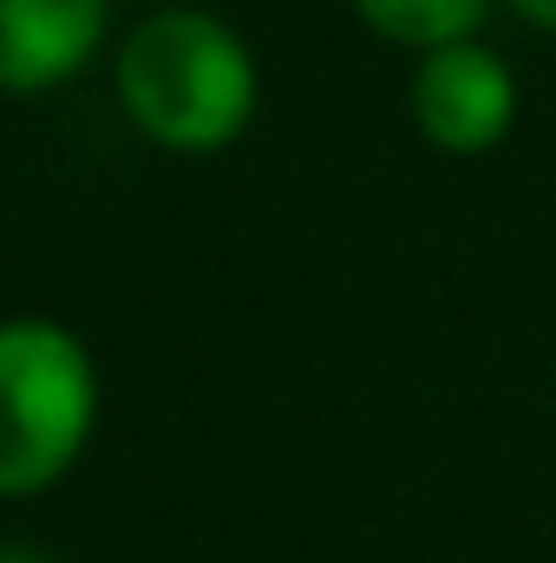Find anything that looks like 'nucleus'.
<instances>
[{
    "label": "nucleus",
    "mask_w": 556,
    "mask_h": 563,
    "mask_svg": "<svg viewBox=\"0 0 556 563\" xmlns=\"http://www.w3.org/2000/svg\"><path fill=\"white\" fill-rule=\"evenodd\" d=\"M99 413L86 347L53 321H0V498L46 492Z\"/></svg>",
    "instance_id": "nucleus-2"
},
{
    "label": "nucleus",
    "mask_w": 556,
    "mask_h": 563,
    "mask_svg": "<svg viewBox=\"0 0 556 563\" xmlns=\"http://www.w3.org/2000/svg\"><path fill=\"white\" fill-rule=\"evenodd\" d=\"M105 33V0H0V92L66 86Z\"/></svg>",
    "instance_id": "nucleus-4"
},
{
    "label": "nucleus",
    "mask_w": 556,
    "mask_h": 563,
    "mask_svg": "<svg viewBox=\"0 0 556 563\" xmlns=\"http://www.w3.org/2000/svg\"><path fill=\"white\" fill-rule=\"evenodd\" d=\"M413 125L445 157H485L518 125V73L485 40H452L419 53L413 66Z\"/></svg>",
    "instance_id": "nucleus-3"
},
{
    "label": "nucleus",
    "mask_w": 556,
    "mask_h": 563,
    "mask_svg": "<svg viewBox=\"0 0 556 563\" xmlns=\"http://www.w3.org/2000/svg\"><path fill=\"white\" fill-rule=\"evenodd\" d=\"M380 40L393 46H413V53H432V46H452V40H478L491 0H347Z\"/></svg>",
    "instance_id": "nucleus-5"
},
{
    "label": "nucleus",
    "mask_w": 556,
    "mask_h": 563,
    "mask_svg": "<svg viewBox=\"0 0 556 563\" xmlns=\"http://www.w3.org/2000/svg\"><path fill=\"white\" fill-rule=\"evenodd\" d=\"M511 13H524L531 26H544V33H556V0H504Z\"/></svg>",
    "instance_id": "nucleus-6"
},
{
    "label": "nucleus",
    "mask_w": 556,
    "mask_h": 563,
    "mask_svg": "<svg viewBox=\"0 0 556 563\" xmlns=\"http://www.w3.org/2000/svg\"><path fill=\"white\" fill-rule=\"evenodd\" d=\"M0 563H53V558H40V551H20V544H0Z\"/></svg>",
    "instance_id": "nucleus-7"
},
{
    "label": "nucleus",
    "mask_w": 556,
    "mask_h": 563,
    "mask_svg": "<svg viewBox=\"0 0 556 563\" xmlns=\"http://www.w3.org/2000/svg\"><path fill=\"white\" fill-rule=\"evenodd\" d=\"M119 106L164 151H223L256 119V59L216 13H151L119 53Z\"/></svg>",
    "instance_id": "nucleus-1"
}]
</instances>
